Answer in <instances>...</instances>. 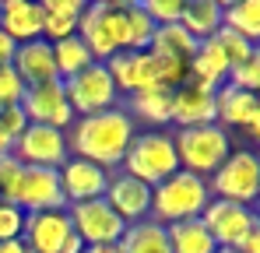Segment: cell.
<instances>
[{
    "label": "cell",
    "mask_w": 260,
    "mask_h": 253,
    "mask_svg": "<svg viewBox=\"0 0 260 253\" xmlns=\"http://www.w3.org/2000/svg\"><path fill=\"white\" fill-rule=\"evenodd\" d=\"M134 134H137V123L130 120L123 106H116V109L74 120L67 130V148L74 159H85L106 172H116L123 166V155H127Z\"/></svg>",
    "instance_id": "cell-1"
},
{
    "label": "cell",
    "mask_w": 260,
    "mask_h": 253,
    "mask_svg": "<svg viewBox=\"0 0 260 253\" xmlns=\"http://www.w3.org/2000/svg\"><path fill=\"white\" fill-rule=\"evenodd\" d=\"M211 201L208 179L193 176L186 169H176L169 179H162L158 186H151V218L158 225H176V222H190L201 218Z\"/></svg>",
    "instance_id": "cell-2"
},
{
    "label": "cell",
    "mask_w": 260,
    "mask_h": 253,
    "mask_svg": "<svg viewBox=\"0 0 260 253\" xmlns=\"http://www.w3.org/2000/svg\"><path fill=\"white\" fill-rule=\"evenodd\" d=\"M78 39L88 46L95 64L127 49V0H95L85 4L78 21Z\"/></svg>",
    "instance_id": "cell-3"
},
{
    "label": "cell",
    "mask_w": 260,
    "mask_h": 253,
    "mask_svg": "<svg viewBox=\"0 0 260 253\" xmlns=\"http://www.w3.org/2000/svg\"><path fill=\"white\" fill-rule=\"evenodd\" d=\"M176 169H179V159H176L173 134L169 130H137L127 155H123L120 172L141 179L144 186H158L162 179L173 176Z\"/></svg>",
    "instance_id": "cell-4"
},
{
    "label": "cell",
    "mask_w": 260,
    "mask_h": 253,
    "mask_svg": "<svg viewBox=\"0 0 260 253\" xmlns=\"http://www.w3.org/2000/svg\"><path fill=\"white\" fill-rule=\"evenodd\" d=\"M173 144H176L179 169H186L193 176H204V179L232 155V137H229V130H221L218 123L176 130Z\"/></svg>",
    "instance_id": "cell-5"
},
{
    "label": "cell",
    "mask_w": 260,
    "mask_h": 253,
    "mask_svg": "<svg viewBox=\"0 0 260 253\" xmlns=\"http://www.w3.org/2000/svg\"><path fill=\"white\" fill-rule=\"evenodd\" d=\"M208 190L218 201L253 208V201L260 194V159L250 148H232V155L208 176Z\"/></svg>",
    "instance_id": "cell-6"
},
{
    "label": "cell",
    "mask_w": 260,
    "mask_h": 253,
    "mask_svg": "<svg viewBox=\"0 0 260 253\" xmlns=\"http://www.w3.org/2000/svg\"><path fill=\"white\" fill-rule=\"evenodd\" d=\"M63 95H67V106H71L74 120L123 106V95L116 91V84H113V78H109L106 64H91V67L81 71V74L67 78V81H63Z\"/></svg>",
    "instance_id": "cell-7"
},
{
    "label": "cell",
    "mask_w": 260,
    "mask_h": 253,
    "mask_svg": "<svg viewBox=\"0 0 260 253\" xmlns=\"http://www.w3.org/2000/svg\"><path fill=\"white\" fill-rule=\"evenodd\" d=\"M21 243L28 246V253H81L85 250V243L74 236V225L67 218V208L25 214Z\"/></svg>",
    "instance_id": "cell-8"
},
{
    "label": "cell",
    "mask_w": 260,
    "mask_h": 253,
    "mask_svg": "<svg viewBox=\"0 0 260 253\" xmlns=\"http://www.w3.org/2000/svg\"><path fill=\"white\" fill-rule=\"evenodd\" d=\"M11 155L25 169H60L71 159V148H67V134H63V130L28 123L18 134Z\"/></svg>",
    "instance_id": "cell-9"
},
{
    "label": "cell",
    "mask_w": 260,
    "mask_h": 253,
    "mask_svg": "<svg viewBox=\"0 0 260 253\" xmlns=\"http://www.w3.org/2000/svg\"><path fill=\"white\" fill-rule=\"evenodd\" d=\"M67 218L74 225V236L85 246H116L120 236H123V229H127V222L109 208L102 197L85 201V204H71Z\"/></svg>",
    "instance_id": "cell-10"
},
{
    "label": "cell",
    "mask_w": 260,
    "mask_h": 253,
    "mask_svg": "<svg viewBox=\"0 0 260 253\" xmlns=\"http://www.w3.org/2000/svg\"><path fill=\"white\" fill-rule=\"evenodd\" d=\"M201 225L211 232V239H215L218 250H232L246 232L260 229V218H257L253 208H243V204L211 197L208 208H204V214H201Z\"/></svg>",
    "instance_id": "cell-11"
},
{
    "label": "cell",
    "mask_w": 260,
    "mask_h": 253,
    "mask_svg": "<svg viewBox=\"0 0 260 253\" xmlns=\"http://www.w3.org/2000/svg\"><path fill=\"white\" fill-rule=\"evenodd\" d=\"M21 113H25L28 123L53 126V130H63V134L74 123V113H71L67 95H63V81H46V84L25 88V95H21Z\"/></svg>",
    "instance_id": "cell-12"
},
{
    "label": "cell",
    "mask_w": 260,
    "mask_h": 253,
    "mask_svg": "<svg viewBox=\"0 0 260 253\" xmlns=\"http://www.w3.org/2000/svg\"><path fill=\"white\" fill-rule=\"evenodd\" d=\"M215 123L221 130H243L246 137H260V99L253 91L221 84L215 91Z\"/></svg>",
    "instance_id": "cell-13"
},
{
    "label": "cell",
    "mask_w": 260,
    "mask_h": 253,
    "mask_svg": "<svg viewBox=\"0 0 260 253\" xmlns=\"http://www.w3.org/2000/svg\"><path fill=\"white\" fill-rule=\"evenodd\" d=\"M102 201L116 211L127 225L151 218V186H144L141 179H134L127 172H120V169L109 172V183H106Z\"/></svg>",
    "instance_id": "cell-14"
},
{
    "label": "cell",
    "mask_w": 260,
    "mask_h": 253,
    "mask_svg": "<svg viewBox=\"0 0 260 253\" xmlns=\"http://www.w3.org/2000/svg\"><path fill=\"white\" fill-rule=\"evenodd\" d=\"M14 204L25 211V214L67 208L56 169H25L21 172V183H18V194H14Z\"/></svg>",
    "instance_id": "cell-15"
},
{
    "label": "cell",
    "mask_w": 260,
    "mask_h": 253,
    "mask_svg": "<svg viewBox=\"0 0 260 253\" xmlns=\"http://www.w3.org/2000/svg\"><path fill=\"white\" fill-rule=\"evenodd\" d=\"M56 176H60V190H63L67 208L102 197L106 194V183H109V172L106 169H99L95 162H85V159H74V155L56 169Z\"/></svg>",
    "instance_id": "cell-16"
},
{
    "label": "cell",
    "mask_w": 260,
    "mask_h": 253,
    "mask_svg": "<svg viewBox=\"0 0 260 253\" xmlns=\"http://www.w3.org/2000/svg\"><path fill=\"white\" fill-rule=\"evenodd\" d=\"M173 123L176 130L215 123V88L186 78L173 91Z\"/></svg>",
    "instance_id": "cell-17"
},
{
    "label": "cell",
    "mask_w": 260,
    "mask_h": 253,
    "mask_svg": "<svg viewBox=\"0 0 260 253\" xmlns=\"http://www.w3.org/2000/svg\"><path fill=\"white\" fill-rule=\"evenodd\" d=\"M0 32L14 46L43 39V7L32 0H0Z\"/></svg>",
    "instance_id": "cell-18"
},
{
    "label": "cell",
    "mask_w": 260,
    "mask_h": 253,
    "mask_svg": "<svg viewBox=\"0 0 260 253\" xmlns=\"http://www.w3.org/2000/svg\"><path fill=\"white\" fill-rule=\"evenodd\" d=\"M11 67H14V74L25 81V88L46 84V81H60V78H56V64H53V46L46 39L21 42V46L14 49Z\"/></svg>",
    "instance_id": "cell-19"
},
{
    "label": "cell",
    "mask_w": 260,
    "mask_h": 253,
    "mask_svg": "<svg viewBox=\"0 0 260 253\" xmlns=\"http://www.w3.org/2000/svg\"><path fill=\"white\" fill-rule=\"evenodd\" d=\"M39 7H43V39L49 46L78 36V21H81L85 0H46Z\"/></svg>",
    "instance_id": "cell-20"
},
{
    "label": "cell",
    "mask_w": 260,
    "mask_h": 253,
    "mask_svg": "<svg viewBox=\"0 0 260 253\" xmlns=\"http://www.w3.org/2000/svg\"><path fill=\"white\" fill-rule=\"evenodd\" d=\"M134 123H144L148 130H162L173 123V91H141L123 102Z\"/></svg>",
    "instance_id": "cell-21"
},
{
    "label": "cell",
    "mask_w": 260,
    "mask_h": 253,
    "mask_svg": "<svg viewBox=\"0 0 260 253\" xmlns=\"http://www.w3.org/2000/svg\"><path fill=\"white\" fill-rule=\"evenodd\" d=\"M120 253H173L169 250V232L166 225H158L155 218H144V222H134L123 229L120 243H116Z\"/></svg>",
    "instance_id": "cell-22"
},
{
    "label": "cell",
    "mask_w": 260,
    "mask_h": 253,
    "mask_svg": "<svg viewBox=\"0 0 260 253\" xmlns=\"http://www.w3.org/2000/svg\"><path fill=\"white\" fill-rule=\"evenodd\" d=\"M186 71H190V81H201V84H208V88H221V84L229 81V60L221 56V49L215 46V39H208V42H201L197 46V53H193V60L186 64Z\"/></svg>",
    "instance_id": "cell-23"
},
{
    "label": "cell",
    "mask_w": 260,
    "mask_h": 253,
    "mask_svg": "<svg viewBox=\"0 0 260 253\" xmlns=\"http://www.w3.org/2000/svg\"><path fill=\"white\" fill-rule=\"evenodd\" d=\"M179 25H183L197 42L215 39L218 28H221V4H218V0H190V4H183Z\"/></svg>",
    "instance_id": "cell-24"
},
{
    "label": "cell",
    "mask_w": 260,
    "mask_h": 253,
    "mask_svg": "<svg viewBox=\"0 0 260 253\" xmlns=\"http://www.w3.org/2000/svg\"><path fill=\"white\" fill-rule=\"evenodd\" d=\"M197 46L201 42L193 39L179 21L176 25H162V28H155V39H151V53L155 56H166V60H179V64H190L193 60V53H197Z\"/></svg>",
    "instance_id": "cell-25"
},
{
    "label": "cell",
    "mask_w": 260,
    "mask_h": 253,
    "mask_svg": "<svg viewBox=\"0 0 260 253\" xmlns=\"http://www.w3.org/2000/svg\"><path fill=\"white\" fill-rule=\"evenodd\" d=\"M221 28L243 36L246 42H260V0H239V4H221Z\"/></svg>",
    "instance_id": "cell-26"
},
{
    "label": "cell",
    "mask_w": 260,
    "mask_h": 253,
    "mask_svg": "<svg viewBox=\"0 0 260 253\" xmlns=\"http://www.w3.org/2000/svg\"><path fill=\"white\" fill-rule=\"evenodd\" d=\"M169 232V250L173 253H215V239L211 232L201 225V218H190V222H176V225H166Z\"/></svg>",
    "instance_id": "cell-27"
},
{
    "label": "cell",
    "mask_w": 260,
    "mask_h": 253,
    "mask_svg": "<svg viewBox=\"0 0 260 253\" xmlns=\"http://www.w3.org/2000/svg\"><path fill=\"white\" fill-rule=\"evenodd\" d=\"M53 64H56V78L67 81V78L81 74L85 67H91L95 60H91L85 42L78 39V36H71V39H63V42H53Z\"/></svg>",
    "instance_id": "cell-28"
},
{
    "label": "cell",
    "mask_w": 260,
    "mask_h": 253,
    "mask_svg": "<svg viewBox=\"0 0 260 253\" xmlns=\"http://www.w3.org/2000/svg\"><path fill=\"white\" fill-rule=\"evenodd\" d=\"M155 39V21L144 14L141 4H127V49L130 53H144Z\"/></svg>",
    "instance_id": "cell-29"
},
{
    "label": "cell",
    "mask_w": 260,
    "mask_h": 253,
    "mask_svg": "<svg viewBox=\"0 0 260 253\" xmlns=\"http://www.w3.org/2000/svg\"><path fill=\"white\" fill-rule=\"evenodd\" d=\"M225 84H232V88H243V91H253L257 95V88H260V49H253L246 60H239L232 71H229V81Z\"/></svg>",
    "instance_id": "cell-30"
},
{
    "label": "cell",
    "mask_w": 260,
    "mask_h": 253,
    "mask_svg": "<svg viewBox=\"0 0 260 253\" xmlns=\"http://www.w3.org/2000/svg\"><path fill=\"white\" fill-rule=\"evenodd\" d=\"M215 46L221 49V56L229 60V67H236L239 60H246L257 46L253 42H246L243 36H236V32H229V28H218V36H215Z\"/></svg>",
    "instance_id": "cell-31"
},
{
    "label": "cell",
    "mask_w": 260,
    "mask_h": 253,
    "mask_svg": "<svg viewBox=\"0 0 260 253\" xmlns=\"http://www.w3.org/2000/svg\"><path fill=\"white\" fill-rule=\"evenodd\" d=\"M21 172H25V166H21L14 155H4V159H0V201L14 204V194H18Z\"/></svg>",
    "instance_id": "cell-32"
},
{
    "label": "cell",
    "mask_w": 260,
    "mask_h": 253,
    "mask_svg": "<svg viewBox=\"0 0 260 253\" xmlns=\"http://www.w3.org/2000/svg\"><path fill=\"white\" fill-rule=\"evenodd\" d=\"M141 7H144V14L155 21V28H162V25H176L179 14H183V0H144Z\"/></svg>",
    "instance_id": "cell-33"
},
{
    "label": "cell",
    "mask_w": 260,
    "mask_h": 253,
    "mask_svg": "<svg viewBox=\"0 0 260 253\" xmlns=\"http://www.w3.org/2000/svg\"><path fill=\"white\" fill-rule=\"evenodd\" d=\"M21 229H25V211L18 208V204L0 201V243L21 239Z\"/></svg>",
    "instance_id": "cell-34"
},
{
    "label": "cell",
    "mask_w": 260,
    "mask_h": 253,
    "mask_svg": "<svg viewBox=\"0 0 260 253\" xmlns=\"http://www.w3.org/2000/svg\"><path fill=\"white\" fill-rule=\"evenodd\" d=\"M21 95H25V81L14 74V67H0V109L21 106Z\"/></svg>",
    "instance_id": "cell-35"
},
{
    "label": "cell",
    "mask_w": 260,
    "mask_h": 253,
    "mask_svg": "<svg viewBox=\"0 0 260 253\" xmlns=\"http://www.w3.org/2000/svg\"><path fill=\"white\" fill-rule=\"evenodd\" d=\"M28 126L25 120V113H21V106H7V109H0V130L11 137V141H18V134Z\"/></svg>",
    "instance_id": "cell-36"
},
{
    "label": "cell",
    "mask_w": 260,
    "mask_h": 253,
    "mask_svg": "<svg viewBox=\"0 0 260 253\" xmlns=\"http://www.w3.org/2000/svg\"><path fill=\"white\" fill-rule=\"evenodd\" d=\"M236 253H260V229H253V232H246L236 246H232Z\"/></svg>",
    "instance_id": "cell-37"
},
{
    "label": "cell",
    "mask_w": 260,
    "mask_h": 253,
    "mask_svg": "<svg viewBox=\"0 0 260 253\" xmlns=\"http://www.w3.org/2000/svg\"><path fill=\"white\" fill-rule=\"evenodd\" d=\"M14 49H18V46H14V42H11L7 36H4V32H0V67H11V60H14Z\"/></svg>",
    "instance_id": "cell-38"
},
{
    "label": "cell",
    "mask_w": 260,
    "mask_h": 253,
    "mask_svg": "<svg viewBox=\"0 0 260 253\" xmlns=\"http://www.w3.org/2000/svg\"><path fill=\"white\" fill-rule=\"evenodd\" d=\"M0 253H28V246L21 239H11V243H0Z\"/></svg>",
    "instance_id": "cell-39"
},
{
    "label": "cell",
    "mask_w": 260,
    "mask_h": 253,
    "mask_svg": "<svg viewBox=\"0 0 260 253\" xmlns=\"http://www.w3.org/2000/svg\"><path fill=\"white\" fill-rule=\"evenodd\" d=\"M11 148H14V141H11V137L0 130V159H4V155H11Z\"/></svg>",
    "instance_id": "cell-40"
},
{
    "label": "cell",
    "mask_w": 260,
    "mask_h": 253,
    "mask_svg": "<svg viewBox=\"0 0 260 253\" xmlns=\"http://www.w3.org/2000/svg\"><path fill=\"white\" fill-rule=\"evenodd\" d=\"M81 253H120L116 246H85Z\"/></svg>",
    "instance_id": "cell-41"
},
{
    "label": "cell",
    "mask_w": 260,
    "mask_h": 253,
    "mask_svg": "<svg viewBox=\"0 0 260 253\" xmlns=\"http://www.w3.org/2000/svg\"><path fill=\"white\" fill-rule=\"evenodd\" d=\"M215 253H236V250H215Z\"/></svg>",
    "instance_id": "cell-42"
}]
</instances>
